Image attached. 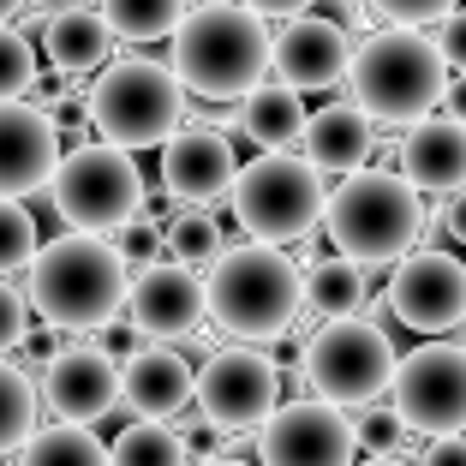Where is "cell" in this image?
Segmentation results:
<instances>
[{
	"mask_svg": "<svg viewBox=\"0 0 466 466\" xmlns=\"http://www.w3.org/2000/svg\"><path fill=\"white\" fill-rule=\"evenodd\" d=\"M442 114L466 126V72H454V78H449V90H442Z\"/></svg>",
	"mask_w": 466,
	"mask_h": 466,
	"instance_id": "60d3db41",
	"label": "cell"
},
{
	"mask_svg": "<svg viewBox=\"0 0 466 466\" xmlns=\"http://www.w3.org/2000/svg\"><path fill=\"white\" fill-rule=\"evenodd\" d=\"M365 293H370L365 263L341 258V251L305 263V311H311V317H347V311L365 305Z\"/></svg>",
	"mask_w": 466,
	"mask_h": 466,
	"instance_id": "cb8c5ba5",
	"label": "cell"
},
{
	"mask_svg": "<svg viewBox=\"0 0 466 466\" xmlns=\"http://www.w3.org/2000/svg\"><path fill=\"white\" fill-rule=\"evenodd\" d=\"M419 466H466V437H461V431H449V437H431L425 454H419Z\"/></svg>",
	"mask_w": 466,
	"mask_h": 466,
	"instance_id": "74e56055",
	"label": "cell"
},
{
	"mask_svg": "<svg viewBox=\"0 0 466 466\" xmlns=\"http://www.w3.org/2000/svg\"><path fill=\"white\" fill-rule=\"evenodd\" d=\"M114 233H120V239H114V251L126 258V269H144V263L167 258V228H162V221H150V216L120 221Z\"/></svg>",
	"mask_w": 466,
	"mask_h": 466,
	"instance_id": "d6a6232c",
	"label": "cell"
},
{
	"mask_svg": "<svg viewBox=\"0 0 466 466\" xmlns=\"http://www.w3.org/2000/svg\"><path fill=\"white\" fill-rule=\"evenodd\" d=\"M323 228L341 258L383 269L400 263L425 233V192L395 167H353L323 204Z\"/></svg>",
	"mask_w": 466,
	"mask_h": 466,
	"instance_id": "3957f363",
	"label": "cell"
},
{
	"mask_svg": "<svg viewBox=\"0 0 466 466\" xmlns=\"http://www.w3.org/2000/svg\"><path fill=\"white\" fill-rule=\"evenodd\" d=\"M120 311L132 317L150 341H186V335H198V323L209 317L204 311V281H198L192 263H179V258L144 263V269L126 281Z\"/></svg>",
	"mask_w": 466,
	"mask_h": 466,
	"instance_id": "5bb4252c",
	"label": "cell"
},
{
	"mask_svg": "<svg viewBox=\"0 0 466 466\" xmlns=\"http://www.w3.org/2000/svg\"><path fill=\"white\" fill-rule=\"evenodd\" d=\"M60 162V126L48 108L25 96L0 102V198H30L55 179Z\"/></svg>",
	"mask_w": 466,
	"mask_h": 466,
	"instance_id": "9a60e30c",
	"label": "cell"
},
{
	"mask_svg": "<svg viewBox=\"0 0 466 466\" xmlns=\"http://www.w3.org/2000/svg\"><path fill=\"white\" fill-rule=\"evenodd\" d=\"M347 90L377 126H412L431 108H442L449 90V60L437 55V42L412 25H389L365 36L347 60Z\"/></svg>",
	"mask_w": 466,
	"mask_h": 466,
	"instance_id": "277c9868",
	"label": "cell"
},
{
	"mask_svg": "<svg viewBox=\"0 0 466 466\" xmlns=\"http://www.w3.org/2000/svg\"><path fill=\"white\" fill-rule=\"evenodd\" d=\"M192 365L174 353V347H137L120 365V400L144 419H174V412L192 407Z\"/></svg>",
	"mask_w": 466,
	"mask_h": 466,
	"instance_id": "ffe728a7",
	"label": "cell"
},
{
	"mask_svg": "<svg viewBox=\"0 0 466 466\" xmlns=\"http://www.w3.org/2000/svg\"><path fill=\"white\" fill-rule=\"evenodd\" d=\"M30 258H36V221L18 198H0V275L30 269Z\"/></svg>",
	"mask_w": 466,
	"mask_h": 466,
	"instance_id": "4dcf8cb0",
	"label": "cell"
},
{
	"mask_svg": "<svg viewBox=\"0 0 466 466\" xmlns=\"http://www.w3.org/2000/svg\"><path fill=\"white\" fill-rule=\"evenodd\" d=\"M126 281L132 269L114 251V239L84 228L36 246L30 258V299H36L42 323H55V329H96L102 317L126 305Z\"/></svg>",
	"mask_w": 466,
	"mask_h": 466,
	"instance_id": "5b68a950",
	"label": "cell"
},
{
	"mask_svg": "<svg viewBox=\"0 0 466 466\" xmlns=\"http://www.w3.org/2000/svg\"><path fill=\"white\" fill-rule=\"evenodd\" d=\"M389 311L419 335H449L466 323V263L449 251H407L389 275Z\"/></svg>",
	"mask_w": 466,
	"mask_h": 466,
	"instance_id": "4fadbf2b",
	"label": "cell"
},
{
	"mask_svg": "<svg viewBox=\"0 0 466 466\" xmlns=\"http://www.w3.org/2000/svg\"><path fill=\"white\" fill-rule=\"evenodd\" d=\"M108 466H192V449H186V437H179L174 425H162V419H144V412H137L132 425L114 437Z\"/></svg>",
	"mask_w": 466,
	"mask_h": 466,
	"instance_id": "d4e9b609",
	"label": "cell"
},
{
	"mask_svg": "<svg viewBox=\"0 0 466 466\" xmlns=\"http://www.w3.org/2000/svg\"><path fill=\"white\" fill-rule=\"evenodd\" d=\"M407 437H412V425L400 419L395 400L383 407V395L365 400V412L353 419V442H359L365 454H400V449H407Z\"/></svg>",
	"mask_w": 466,
	"mask_h": 466,
	"instance_id": "f546056e",
	"label": "cell"
},
{
	"mask_svg": "<svg viewBox=\"0 0 466 466\" xmlns=\"http://www.w3.org/2000/svg\"><path fill=\"white\" fill-rule=\"evenodd\" d=\"M96 13L108 18V30L120 42H162V36L179 30L186 0H102Z\"/></svg>",
	"mask_w": 466,
	"mask_h": 466,
	"instance_id": "4316f807",
	"label": "cell"
},
{
	"mask_svg": "<svg viewBox=\"0 0 466 466\" xmlns=\"http://www.w3.org/2000/svg\"><path fill=\"white\" fill-rule=\"evenodd\" d=\"M400 174L425 198H449L466 186V126L449 114H425L400 137Z\"/></svg>",
	"mask_w": 466,
	"mask_h": 466,
	"instance_id": "d6986e66",
	"label": "cell"
},
{
	"mask_svg": "<svg viewBox=\"0 0 466 466\" xmlns=\"http://www.w3.org/2000/svg\"><path fill=\"white\" fill-rule=\"evenodd\" d=\"M251 13H263V18H299L311 0H246Z\"/></svg>",
	"mask_w": 466,
	"mask_h": 466,
	"instance_id": "b9f144b4",
	"label": "cell"
},
{
	"mask_svg": "<svg viewBox=\"0 0 466 466\" xmlns=\"http://www.w3.org/2000/svg\"><path fill=\"white\" fill-rule=\"evenodd\" d=\"M42 419V395L13 359H0V454H18Z\"/></svg>",
	"mask_w": 466,
	"mask_h": 466,
	"instance_id": "83f0119b",
	"label": "cell"
},
{
	"mask_svg": "<svg viewBox=\"0 0 466 466\" xmlns=\"http://www.w3.org/2000/svg\"><path fill=\"white\" fill-rule=\"evenodd\" d=\"M389 395L412 425V437L466 431V341H425L419 353L395 359Z\"/></svg>",
	"mask_w": 466,
	"mask_h": 466,
	"instance_id": "8fae6325",
	"label": "cell"
},
{
	"mask_svg": "<svg viewBox=\"0 0 466 466\" xmlns=\"http://www.w3.org/2000/svg\"><path fill=\"white\" fill-rule=\"evenodd\" d=\"M18 466H108V449L96 442V431L90 425H72V419H60V425L48 431H30V442L18 449Z\"/></svg>",
	"mask_w": 466,
	"mask_h": 466,
	"instance_id": "484cf974",
	"label": "cell"
},
{
	"mask_svg": "<svg viewBox=\"0 0 466 466\" xmlns=\"http://www.w3.org/2000/svg\"><path fill=\"white\" fill-rule=\"evenodd\" d=\"M30 335V311H25V293L0 275V359L18 353V341Z\"/></svg>",
	"mask_w": 466,
	"mask_h": 466,
	"instance_id": "d590c367",
	"label": "cell"
},
{
	"mask_svg": "<svg viewBox=\"0 0 466 466\" xmlns=\"http://www.w3.org/2000/svg\"><path fill=\"white\" fill-rule=\"evenodd\" d=\"M36 78H42V72H36V48H30V36L13 30V25H0V102L25 96Z\"/></svg>",
	"mask_w": 466,
	"mask_h": 466,
	"instance_id": "1f68e13d",
	"label": "cell"
},
{
	"mask_svg": "<svg viewBox=\"0 0 466 466\" xmlns=\"http://www.w3.org/2000/svg\"><path fill=\"white\" fill-rule=\"evenodd\" d=\"M233 144L209 126H179L162 144V192L174 204H216V198L233 192Z\"/></svg>",
	"mask_w": 466,
	"mask_h": 466,
	"instance_id": "ac0fdd59",
	"label": "cell"
},
{
	"mask_svg": "<svg viewBox=\"0 0 466 466\" xmlns=\"http://www.w3.org/2000/svg\"><path fill=\"white\" fill-rule=\"evenodd\" d=\"M305 162L317 167V174H353V167L370 162V150H377V120H370L359 102H329V108L305 114Z\"/></svg>",
	"mask_w": 466,
	"mask_h": 466,
	"instance_id": "44dd1931",
	"label": "cell"
},
{
	"mask_svg": "<svg viewBox=\"0 0 466 466\" xmlns=\"http://www.w3.org/2000/svg\"><path fill=\"white\" fill-rule=\"evenodd\" d=\"M395 341L383 335V323L347 311V317H317V329L299 341V370L305 389L335 407H365V400L389 395L395 383Z\"/></svg>",
	"mask_w": 466,
	"mask_h": 466,
	"instance_id": "ba28073f",
	"label": "cell"
},
{
	"mask_svg": "<svg viewBox=\"0 0 466 466\" xmlns=\"http://www.w3.org/2000/svg\"><path fill=\"white\" fill-rule=\"evenodd\" d=\"M239 132L258 144V150H293L305 132V102L293 84H258L251 96H239Z\"/></svg>",
	"mask_w": 466,
	"mask_h": 466,
	"instance_id": "603a6c76",
	"label": "cell"
},
{
	"mask_svg": "<svg viewBox=\"0 0 466 466\" xmlns=\"http://www.w3.org/2000/svg\"><path fill=\"white\" fill-rule=\"evenodd\" d=\"M18 6H25V0H0V25H6V18H13Z\"/></svg>",
	"mask_w": 466,
	"mask_h": 466,
	"instance_id": "ee69618b",
	"label": "cell"
},
{
	"mask_svg": "<svg viewBox=\"0 0 466 466\" xmlns=\"http://www.w3.org/2000/svg\"><path fill=\"white\" fill-rule=\"evenodd\" d=\"M275 400H281V370H275L269 353H258L246 341L216 347L192 389V407L221 437H258V425L275 412Z\"/></svg>",
	"mask_w": 466,
	"mask_h": 466,
	"instance_id": "30bf717a",
	"label": "cell"
},
{
	"mask_svg": "<svg viewBox=\"0 0 466 466\" xmlns=\"http://www.w3.org/2000/svg\"><path fill=\"white\" fill-rule=\"evenodd\" d=\"M269 48H275V36L263 25V13L233 6V0H204L174 30V72L186 84V96L239 102L263 84Z\"/></svg>",
	"mask_w": 466,
	"mask_h": 466,
	"instance_id": "7a4b0ae2",
	"label": "cell"
},
{
	"mask_svg": "<svg viewBox=\"0 0 466 466\" xmlns=\"http://www.w3.org/2000/svg\"><path fill=\"white\" fill-rule=\"evenodd\" d=\"M221 251H228V233H221V221L209 216L204 204H179L174 221H167V258L192 263V269H209Z\"/></svg>",
	"mask_w": 466,
	"mask_h": 466,
	"instance_id": "f1b7e54d",
	"label": "cell"
},
{
	"mask_svg": "<svg viewBox=\"0 0 466 466\" xmlns=\"http://www.w3.org/2000/svg\"><path fill=\"white\" fill-rule=\"evenodd\" d=\"M365 6L377 18H389V25H412V30H425L454 13V0H365Z\"/></svg>",
	"mask_w": 466,
	"mask_h": 466,
	"instance_id": "836d02e7",
	"label": "cell"
},
{
	"mask_svg": "<svg viewBox=\"0 0 466 466\" xmlns=\"http://www.w3.org/2000/svg\"><path fill=\"white\" fill-rule=\"evenodd\" d=\"M42 400L72 425H96L120 407V365L102 347H60L42 370Z\"/></svg>",
	"mask_w": 466,
	"mask_h": 466,
	"instance_id": "2e32d148",
	"label": "cell"
},
{
	"mask_svg": "<svg viewBox=\"0 0 466 466\" xmlns=\"http://www.w3.org/2000/svg\"><path fill=\"white\" fill-rule=\"evenodd\" d=\"M461 329H466V323H461Z\"/></svg>",
	"mask_w": 466,
	"mask_h": 466,
	"instance_id": "bcb514c9",
	"label": "cell"
},
{
	"mask_svg": "<svg viewBox=\"0 0 466 466\" xmlns=\"http://www.w3.org/2000/svg\"><path fill=\"white\" fill-rule=\"evenodd\" d=\"M90 126L120 150H162L186 126V84L162 60H114L90 90Z\"/></svg>",
	"mask_w": 466,
	"mask_h": 466,
	"instance_id": "52a82bcc",
	"label": "cell"
},
{
	"mask_svg": "<svg viewBox=\"0 0 466 466\" xmlns=\"http://www.w3.org/2000/svg\"><path fill=\"white\" fill-rule=\"evenodd\" d=\"M442 233H449L454 246H466V186L449 192V204H442Z\"/></svg>",
	"mask_w": 466,
	"mask_h": 466,
	"instance_id": "ab89813d",
	"label": "cell"
},
{
	"mask_svg": "<svg viewBox=\"0 0 466 466\" xmlns=\"http://www.w3.org/2000/svg\"><path fill=\"white\" fill-rule=\"evenodd\" d=\"M221 442H228V437H221V431L209 425L204 412H198V425H186V449H192L198 461H216V454H221Z\"/></svg>",
	"mask_w": 466,
	"mask_h": 466,
	"instance_id": "f35d334b",
	"label": "cell"
},
{
	"mask_svg": "<svg viewBox=\"0 0 466 466\" xmlns=\"http://www.w3.org/2000/svg\"><path fill=\"white\" fill-rule=\"evenodd\" d=\"M353 419L347 407L323 395L275 400V412L258 425V461L263 466H353Z\"/></svg>",
	"mask_w": 466,
	"mask_h": 466,
	"instance_id": "7c38bea8",
	"label": "cell"
},
{
	"mask_svg": "<svg viewBox=\"0 0 466 466\" xmlns=\"http://www.w3.org/2000/svg\"><path fill=\"white\" fill-rule=\"evenodd\" d=\"M204 311L228 341H281L293 335L305 311V269L288 258V246H233L209 263V281H204Z\"/></svg>",
	"mask_w": 466,
	"mask_h": 466,
	"instance_id": "6da1fadb",
	"label": "cell"
},
{
	"mask_svg": "<svg viewBox=\"0 0 466 466\" xmlns=\"http://www.w3.org/2000/svg\"><path fill=\"white\" fill-rule=\"evenodd\" d=\"M437 55L449 60V72H466V6L437 18Z\"/></svg>",
	"mask_w": 466,
	"mask_h": 466,
	"instance_id": "8d00e7d4",
	"label": "cell"
},
{
	"mask_svg": "<svg viewBox=\"0 0 466 466\" xmlns=\"http://www.w3.org/2000/svg\"><path fill=\"white\" fill-rule=\"evenodd\" d=\"M137 341H144V329H137L126 311H114V317H102L96 329H90V347H102V353L114 359V365H126V359L137 353Z\"/></svg>",
	"mask_w": 466,
	"mask_h": 466,
	"instance_id": "e575fe53",
	"label": "cell"
},
{
	"mask_svg": "<svg viewBox=\"0 0 466 466\" xmlns=\"http://www.w3.org/2000/svg\"><path fill=\"white\" fill-rule=\"evenodd\" d=\"M353 466H407V461H395V454H370V461H353Z\"/></svg>",
	"mask_w": 466,
	"mask_h": 466,
	"instance_id": "7bdbcfd3",
	"label": "cell"
},
{
	"mask_svg": "<svg viewBox=\"0 0 466 466\" xmlns=\"http://www.w3.org/2000/svg\"><path fill=\"white\" fill-rule=\"evenodd\" d=\"M347 60H353V42H347V25H335V18H288L281 25V36H275L269 48V72L281 84H293V90H329V84L347 78Z\"/></svg>",
	"mask_w": 466,
	"mask_h": 466,
	"instance_id": "e0dca14e",
	"label": "cell"
},
{
	"mask_svg": "<svg viewBox=\"0 0 466 466\" xmlns=\"http://www.w3.org/2000/svg\"><path fill=\"white\" fill-rule=\"evenodd\" d=\"M198 466H246V461H221V454H216V461H198Z\"/></svg>",
	"mask_w": 466,
	"mask_h": 466,
	"instance_id": "f6af8a7d",
	"label": "cell"
},
{
	"mask_svg": "<svg viewBox=\"0 0 466 466\" xmlns=\"http://www.w3.org/2000/svg\"><path fill=\"white\" fill-rule=\"evenodd\" d=\"M42 48H48V66H55V72H66V78H90V72L108 60L114 30H108V18L90 13V6H66V13H48Z\"/></svg>",
	"mask_w": 466,
	"mask_h": 466,
	"instance_id": "7402d4cb",
	"label": "cell"
},
{
	"mask_svg": "<svg viewBox=\"0 0 466 466\" xmlns=\"http://www.w3.org/2000/svg\"><path fill=\"white\" fill-rule=\"evenodd\" d=\"M233 216L263 246H305L323 228V174L293 150H263L258 162H239L233 174Z\"/></svg>",
	"mask_w": 466,
	"mask_h": 466,
	"instance_id": "8992f818",
	"label": "cell"
},
{
	"mask_svg": "<svg viewBox=\"0 0 466 466\" xmlns=\"http://www.w3.org/2000/svg\"><path fill=\"white\" fill-rule=\"evenodd\" d=\"M48 198H55L60 221L84 233H114L120 221H132L144 209V174H137L132 150L120 144H72L55 162L48 179Z\"/></svg>",
	"mask_w": 466,
	"mask_h": 466,
	"instance_id": "9c48e42d",
	"label": "cell"
}]
</instances>
